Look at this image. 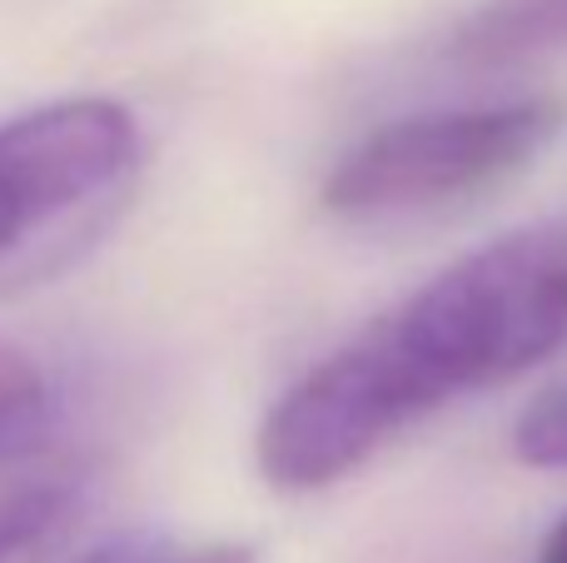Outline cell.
I'll return each instance as SVG.
<instances>
[{"mask_svg":"<svg viewBox=\"0 0 567 563\" xmlns=\"http://www.w3.org/2000/svg\"><path fill=\"white\" fill-rule=\"evenodd\" d=\"M563 339L567 225H518L293 379L259 424V474L284 494L339 484L419 419L528 375Z\"/></svg>","mask_w":567,"mask_h":563,"instance_id":"obj_1","label":"cell"},{"mask_svg":"<svg viewBox=\"0 0 567 563\" xmlns=\"http://www.w3.org/2000/svg\"><path fill=\"white\" fill-rule=\"evenodd\" d=\"M145 170L140 120L75 95L0 120V295L60 275L115 229Z\"/></svg>","mask_w":567,"mask_h":563,"instance_id":"obj_2","label":"cell"},{"mask_svg":"<svg viewBox=\"0 0 567 563\" xmlns=\"http://www.w3.org/2000/svg\"><path fill=\"white\" fill-rule=\"evenodd\" d=\"M563 130L558 100H493L379 125L323 180V209L349 225L423 215L528 170Z\"/></svg>","mask_w":567,"mask_h":563,"instance_id":"obj_3","label":"cell"},{"mask_svg":"<svg viewBox=\"0 0 567 563\" xmlns=\"http://www.w3.org/2000/svg\"><path fill=\"white\" fill-rule=\"evenodd\" d=\"M90 499V464L50 414L0 439V563L60 554Z\"/></svg>","mask_w":567,"mask_h":563,"instance_id":"obj_4","label":"cell"},{"mask_svg":"<svg viewBox=\"0 0 567 563\" xmlns=\"http://www.w3.org/2000/svg\"><path fill=\"white\" fill-rule=\"evenodd\" d=\"M567 50V0H488L458 30V55L478 65H508Z\"/></svg>","mask_w":567,"mask_h":563,"instance_id":"obj_5","label":"cell"},{"mask_svg":"<svg viewBox=\"0 0 567 563\" xmlns=\"http://www.w3.org/2000/svg\"><path fill=\"white\" fill-rule=\"evenodd\" d=\"M513 454L528 469H567V385L533 399L513 424Z\"/></svg>","mask_w":567,"mask_h":563,"instance_id":"obj_6","label":"cell"},{"mask_svg":"<svg viewBox=\"0 0 567 563\" xmlns=\"http://www.w3.org/2000/svg\"><path fill=\"white\" fill-rule=\"evenodd\" d=\"M50 414V395H45V375L35 369V359L20 345L0 339V439L10 429L30 424V419Z\"/></svg>","mask_w":567,"mask_h":563,"instance_id":"obj_7","label":"cell"},{"mask_svg":"<svg viewBox=\"0 0 567 563\" xmlns=\"http://www.w3.org/2000/svg\"><path fill=\"white\" fill-rule=\"evenodd\" d=\"M80 563H255V549L245 544H115Z\"/></svg>","mask_w":567,"mask_h":563,"instance_id":"obj_8","label":"cell"},{"mask_svg":"<svg viewBox=\"0 0 567 563\" xmlns=\"http://www.w3.org/2000/svg\"><path fill=\"white\" fill-rule=\"evenodd\" d=\"M538 563H567V514L548 529V539H543V549H538Z\"/></svg>","mask_w":567,"mask_h":563,"instance_id":"obj_9","label":"cell"}]
</instances>
